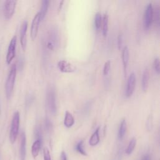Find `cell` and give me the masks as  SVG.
I'll return each mask as SVG.
<instances>
[{
	"label": "cell",
	"mask_w": 160,
	"mask_h": 160,
	"mask_svg": "<svg viewBox=\"0 0 160 160\" xmlns=\"http://www.w3.org/2000/svg\"><path fill=\"white\" fill-rule=\"evenodd\" d=\"M16 65L13 64L10 69V71L9 72L8 76L7 78L6 84H5V91H6V94L7 98H9L11 96L13 89H14V82H15V79L16 77Z\"/></svg>",
	"instance_id": "1"
},
{
	"label": "cell",
	"mask_w": 160,
	"mask_h": 160,
	"mask_svg": "<svg viewBox=\"0 0 160 160\" xmlns=\"http://www.w3.org/2000/svg\"><path fill=\"white\" fill-rule=\"evenodd\" d=\"M19 122H20V115L18 111H16L14 113L13 117L11 121V129L9 132V140L10 142L13 144L16 141L19 128Z\"/></svg>",
	"instance_id": "2"
},
{
	"label": "cell",
	"mask_w": 160,
	"mask_h": 160,
	"mask_svg": "<svg viewBox=\"0 0 160 160\" xmlns=\"http://www.w3.org/2000/svg\"><path fill=\"white\" fill-rule=\"evenodd\" d=\"M154 17V10L151 3H149L145 9L144 14V27L145 29H148L150 28L151 23L153 21Z\"/></svg>",
	"instance_id": "3"
},
{
	"label": "cell",
	"mask_w": 160,
	"mask_h": 160,
	"mask_svg": "<svg viewBox=\"0 0 160 160\" xmlns=\"http://www.w3.org/2000/svg\"><path fill=\"white\" fill-rule=\"evenodd\" d=\"M46 101H47V106L49 111L52 114H56L57 111L56 96H55V93L52 89H49L47 92Z\"/></svg>",
	"instance_id": "4"
},
{
	"label": "cell",
	"mask_w": 160,
	"mask_h": 160,
	"mask_svg": "<svg viewBox=\"0 0 160 160\" xmlns=\"http://www.w3.org/2000/svg\"><path fill=\"white\" fill-rule=\"evenodd\" d=\"M17 1L14 0L6 1L4 4V15L6 19H10L15 11Z\"/></svg>",
	"instance_id": "5"
},
{
	"label": "cell",
	"mask_w": 160,
	"mask_h": 160,
	"mask_svg": "<svg viewBox=\"0 0 160 160\" xmlns=\"http://www.w3.org/2000/svg\"><path fill=\"white\" fill-rule=\"evenodd\" d=\"M16 42H17V37L16 36H14L9 42V45L7 54H6V60L8 64H11V61H12V59L15 56Z\"/></svg>",
	"instance_id": "6"
},
{
	"label": "cell",
	"mask_w": 160,
	"mask_h": 160,
	"mask_svg": "<svg viewBox=\"0 0 160 160\" xmlns=\"http://www.w3.org/2000/svg\"><path fill=\"white\" fill-rule=\"evenodd\" d=\"M40 22H41V15H40V12H38L34 16V17L32 21L31 26L30 36H31V38L32 41H34L37 37L38 32L39 25Z\"/></svg>",
	"instance_id": "7"
},
{
	"label": "cell",
	"mask_w": 160,
	"mask_h": 160,
	"mask_svg": "<svg viewBox=\"0 0 160 160\" xmlns=\"http://www.w3.org/2000/svg\"><path fill=\"white\" fill-rule=\"evenodd\" d=\"M58 68L62 72L71 73L76 71V67L66 60H61L58 62Z\"/></svg>",
	"instance_id": "8"
},
{
	"label": "cell",
	"mask_w": 160,
	"mask_h": 160,
	"mask_svg": "<svg viewBox=\"0 0 160 160\" xmlns=\"http://www.w3.org/2000/svg\"><path fill=\"white\" fill-rule=\"evenodd\" d=\"M136 75L134 72H132L129 76L127 81L126 85V95L127 97H130L134 90L135 85H136Z\"/></svg>",
	"instance_id": "9"
},
{
	"label": "cell",
	"mask_w": 160,
	"mask_h": 160,
	"mask_svg": "<svg viewBox=\"0 0 160 160\" xmlns=\"http://www.w3.org/2000/svg\"><path fill=\"white\" fill-rule=\"evenodd\" d=\"M28 29V22L24 21L20 28V43L22 50L24 51L27 45V38L26 32Z\"/></svg>",
	"instance_id": "10"
},
{
	"label": "cell",
	"mask_w": 160,
	"mask_h": 160,
	"mask_svg": "<svg viewBox=\"0 0 160 160\" xmlns=\"http://www.w3.org/2000/svg\"><path fill=\"white\" fill-rule=\"evenodd\" d=\"M129 58V49L127 46H124L123 48V49L122 51V64H123V68H124V71L125 75H126V71H127Z\"/></svg>",
	"instance_id": "11"
},
{
	"label": "cell",
	"mask_w": 160,
	"mask_h": 160,
	"mask_svg": "<svg viewBox=\"0 0 160 160\" xmlns=\"http://www.w3.org/2000/svg\"><path fill=\"white\" fill-rule=\"evenodd\" d=\"M26 138L25 133L22 132L21 134V144H20V156L21 160H24L26 156Z\"/></svg>",
	"instance_id": "12"
},
{
	"label": "cell",
	"mask_w": 160,
	"mask_h": 160,
	"mask_svg": "<svg viewBox=\"0 0 160 160\" xmlns=\"http://www.w3.org/2000/svg\"><path fill=\"white\" fill-rule=\"evenodd\" d=\"M74 124V119L73 116L71 112L69 111H66L65 112V116H64V126L69 128L72 127Z\"/></svg>",
	"instance_id": "13"
},
{
	"label": "cell",
	"mask_w": 160,
	"mask_h": 160,
	"mask_svg": "<svg viewBox=\"0 0 160 160\" xmlns=\"http://www.w3.org/2000/svg\"><path fill=\"white\" fill-rule=\"evenodd\" d=\"M42 141L39 139H36L32 144L31 147V154L33 158H36L39 152V150L41 146Z\"/></svg>",
	"instance_id": "14"
},
{
	"label": "cell",
	"mask_w": 160,
	"mask_h": 160,
	"mask_svg": "<svg viewBox=\"0 0 160 160\" xmlns=\"http://www.w3.org/2000/svg\"><path fill=\"white\" fill-rule=\"evenodd\" d=\"M149 73L148 69H145L142 76V88L144 91H146L149 86Z\"/></svg>",
	"instance_id": "15"
},
{
	"label": "cell",
	"mask_w": 160,
	"mask_h": 160,
	"mask_svg": "<svg viewBox=\"0 0 160 160\" xmlns=\"http://www.w3.org/2000/svg\"><path fill=\"white\" fill-rule=\"evenodd\" d=\"M49 1L48 0H43L41 2V8L40 11V15H41V21H42L48 12V8H49Z\"/></svg>",
	"instance_id": "16"
},
{
	"label": "cell",
	"mask_w": 160,
	"mask_h": 160,
	"mask_svg": "<svg viewBox=\"0 0 160 160\" xmlns=\"http://www.w3.org/2000/svg\"><path fill=\"white\" fill-rule=\"evenodd\" d=\"M99 127H98L95 131L93 132V134L91 135L89 141V143L91 146H96V144H98L99 142Z\"/></svg>",
	"instance_id": "17"
},
{
	"label": "cell",
	"mask_w": 160,
	"mask_h": 160,
	"mask_svg": "<svg viewBox=\"0 0 160 160\" xmlns=\"http://www.w3.org/2000/svg\"><path fill=\"white\" fill-rule=\"evenodd\" d=\"M102 34L104 37H106L108 34V15L107 12L104 13L102 18Z\"/></svg>",
	"instance_id": "18"
},
{
	"label": "cell",
	"mask_w": 160,
	"mask_h": 160,
	"mask_svg": "<svg viewBox=\"0 0 160 160\" xmlns=\"http://www.w3.org/2000/svg\"><path fill=\"white\" fill-rule=\"evenodd\" d=\"M126 131V122L125 119H122L120 123L118 131V138L119 139H122Z\"/></svg>",
	"instance_id": "19"
},
{
	"label": "cell",
	"mask_w": 160,
	"mask_h": 160,
	"mask_svg": "<svg viewBox=\"0 0 160 160\" xmlns=\"http://www.w3.org/2000/svg\"><path fill=\"white\" fill-rule=\"evenodd\" d=\"M136 144V139L135 138H132L130 140V141L128 144V146L126 150V153L127 154H131L132 153V152L133 151V150L134 149Z\"/></svg>",
	"instance_id": "20"
},
{
	"label": "cell",
	"mask_w": 160,
	"mask_h": 160,
	"mask_svg": "<svg viewBox=\"0 0 160 160\" xmlns=\"http://www.w3.org/2000/svg\"><path fill=\"white\" fill-rule=\"evenodd\" d=\"M102 23V18H101V14L99 12H98L94 18V25L95 27L97 29H99Z\"/></svg>",
	"instance_id": "21"
},
{
	"label": "cell",
	"mask_w": 160,
	"mask_h": 160,
	"mask_svg": "<svg viewBox=\"0 0 160 160\" xmlns=\"http://www.w3.org/2000/svg\"><path fill=\"white\" fill-rule=\"evenodd\" d=\"M83 144V141H80L79 142H78V144L76 145V150L80 154H81L83 156H87L86 152L84 151L82 147Z\"/></svg>",
	"instance_id": "22"
},
{
	"label": "cell",
	"mask_w": 160,
	"mask_h": 160,
	"mask_svg": "<svg viewBox=\"0 0 160 160\" xmlns=\"http://www.w3.org/2000/svg\"><path fill=\"white\" fill-rule=\"evenodd\" d=\"M153 67L154 71L156 72L158 74L160 72V63H159V59L158 58H156L154 59L153 62Z\"/></svg>",
	"instance_id": "23"
},
{
	"label": "cell",
	"mask_w": 160,
	"mask_h": 160,
	"mask_svg": "<svg viewBox=\"0 0 160 160\" xmlns=\"http://www.w3.org/2000/svg\"><path fill=\"white\" fill-rule=\"evenodd\" d=\"M44 127H45L46 130L48 132H51L52 130V124L51 121L48 118H46L44 120Z\"/></svg>",
	"instance_id": "24"
},
{
	"label": "cell",
	"mask_w": 160,
	"mask_h": 160,
	"mask_svg": "<svg viewBox=\"0 0 160 160\" xmlns=\"http://www.w3.org/2000/svg\"><path fill=\"white\" fill-rule=\"evenodd\" d=\"M110 68H111V61H108L104 63V65L103 67V74L104 76H107L109 74Z\"/></svg>",
	"instance_id": "25"
},
{
	"label": "cell",
	"mask_w": 160,
	"mask_h": 160,
	"mask_svg": "<svg viewBox=\"0 0 160 160\" xmlns=\"http://www.w3.org/2000/svg\"><path fill=\"white\" fill-rule=\"evenodd\" d=\"M43 154H44V160H51L49 151L47 148H44Z\"/></svg>",
	"instance_id": "26"
},
{
	"label": "cell",
	"mask_w": 160,
	"mask_h": 160,
	"mask_svg": "<svg viewBox=\"0 0 160 160\" xmlns=\"http://www.w3.org/2000/svg\"><path fill=\"white\" fill-rule=\"evenodd\" d=\"M122 42H123L122 35V34H119L118 36V49L119 50L121 49V47H122Z\"/></svg>",
	"instance_id": "27"
},
{
	"label": "cell",
	"mask_w": 160,
	"mask_h": 160,
	"mask_svg": "<svg viewBox=\"0 0 160 160\" xmlns=\"http://www.w3.org/2000/svg\"><path fill=\"white\" fill-rule=\"evenodd\" d=\"M151 156L149 154H144L141 157V160H151Z\"/></svg>",
	"instance_id": "28"
},
{
	"label": "cell",
	"mask_w": 160,
	"mask_h": 160,
	"mask_svg": "<svg viewBox=\"0 0 160 160\" xmlns=\"http://www.w3.org/2000/svg\"><path fill=\"white\" fill-rule=\"evenodd\" d=\"M61 160H67V156L64 151H62L61 154Z\"/></svg>",
	"instance_id": "29"
},
{
	"label": "cell",
	"mask_w": 160,
	"mask_h": 160,
	"mask_svg": "<svg viewBox=\"0 0 160 160\" xmlns=\"http://www.w3.org/2000/svg\"><path fill=\"white\" fill-rule=\"evenodd\" d=\"M63 1H61V2L59 3V8H58V11H61V7H62V4L63 3Z\"/></svg>",
	"instance_id": "30"
}]
</instances>
